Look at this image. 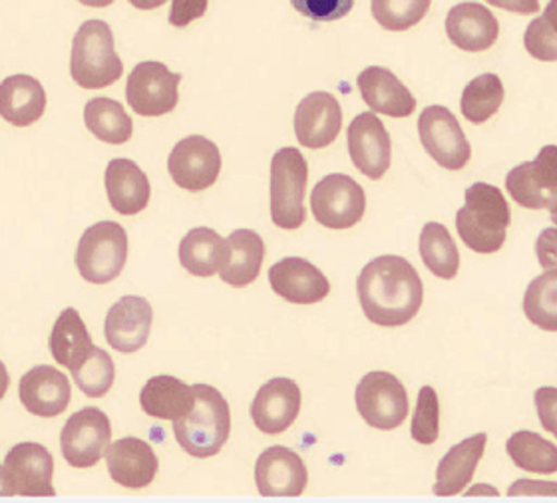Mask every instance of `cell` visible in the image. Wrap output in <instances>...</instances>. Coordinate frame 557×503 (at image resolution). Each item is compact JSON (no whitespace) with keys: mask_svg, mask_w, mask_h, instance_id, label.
<instances>
[{"mask_svg":"<svg viewBox=\"0 0 557 503\" xmlns=\"http://www.w3.org/2000/svg\"><path fill=\"white\" fill-rule=\"evenodd\" d=\"M360 306L364 316L379 327H403L418 315L424 301L422 279L414 265L398 255L372 259L360 271Z\"/></svg>","mask_w":557,"mask_h":503,"instance_id":"6da1fadb","label":"cell"},{"mask_svg":"<svg viewBox=\"0 0 557 503\" xmlns=\"http://www.w3.org/2000/svg\"><path fill=\"white\" fill-rule=\"evenodd\" d=\"M191 388L194 406L174 422L175 440L189 456H215L232 432L230 404L218 388L201 382Z\"/></svg>","mask_w":557,"mask_h":503,"instance_id":"7a4b0ae2","label":"cell"},{"mask_svg":"<svg viewBox=\"0 0 557 503\" xmlns=\"http://www.w3.org/2000/svg\"><path fill=\"white\" fill-rule=\"evenodd\" d=\"M510 223V205L496 186L478 181L466 189V205L456 213V229L468 249L482 255L498 253Z\"/></svg>","mask_w":557,"mask_h":503,"instance_id":"3957f363","label":"cell"},{"mask_svg":"<svg viewBox=\"0 0 557 503\" xmlns=\"http://www.w3.org/2000/svg\"><path fill=\"white\" fill-rule=\"evenodd\" d=\"M124 64L114 48V35L104 21H86L78 28L70 54V76L86 90H102L122 78Z\"/></svg>","mask_w":557,"mask_h":503,"instance_id":"277c9868","label":"cell"},{"mask_svg":"<svg viewBox=\"0 0 557 503\" xmlns=\"http://www.w3.org/2000/svg\"><path fill=\"white\" fill-rule=\"evenodd\" d=\"M309 165L297 148H281L271 160V219L281 229H299L307 219L302 205Z\"/></svg>","mask_w":557,"mask_h":503,"instance_id":"5b68a950","label":"cell"},{"mask_svg":"<svg viewBox=\"0 0 557 503\" xmlns=\"http://www.w3.org/2000/svg\"><path fill=\"white\" fill-rule=\"evenodd\" d=\"M76 267L84 281L106 285L120 277L128 261V234L116 222L94 223L81 237Z\"/></svg>","mask_w":557,"mask_h":503,"instance_id":"8992f818","label":"cell"},{"mask_svg":"<svg viewBox=\"0 0 557 503\" xmlns=\"http://www.w3.org/2000/svg\"><path fill=\"white\" fill-rule=\"evenodd\" d=\"M52 476L54 460L45 445L36 442L12 445L0 468V493L2 498H52L57 495Z\"/></svg>","mask_w":557,"mask_h":503,"instance_id":"52a82bcc","label":"cell"},{"mask_svg":"<svg viewBox=\"0 0 557 503\" xmlns=\"http://www.w3.org/2000/svg\"><path fill=\"white\" fill-rule=\"evenodd\" d=\"M355 402L362 420L374 430H396L407 420V388L391 373L374 370L362 376Z\"/></svg>","mask_w":557,"mask_h":503,"instance_id":"ba28073f","label":"cell"},{"mask_svg":"<svg viewBox=\"0 0 557 503\" xmlns=\"http://www.w3.org/2000/svg\"><path fill=\"white\" fill-rule=\"evenodd\" d=\"M112 440V424L100 408H82L72 414L62 433L60 450L72 468H92L104 457Z\"/></svg>","mask_w":557,"mask_h":503,"instance_id":"9c48e42d","label":"cell"},{"mask_svg":"<svg viewBox=\"0 0 557 503\" xmlns=\"http://www.w3.org/2000/svg\"><path fill=\"white\" fill-rule=\"evenodd\" d=\"M418 136L430 158L444 169L458 172L472 158L465 131L446 105H429L422 110L418 117Z\"/></svg>","mask_w":557,"mask_h":503,"instance_id":"30bf717a","label":"cell"},{"mask_svg":"<svg viewBox=\"0 0 557 503\" xmlns=\"http://www.w3.org/2000/svg\"><path fill=\"white\" fill-rule=\"evenodd\" d=\"M180 83L182 74L170 71L162 62H139L129 72L126 100L138 116H163L174 112L180 102Z\"/></svg>","mask_w":557,"mask_h":503,"instance_id":"8fae6325","label":"cell"},{"mask_svg":"<svg viewBox=\"0 0 557 503\" xmlns=\"http://www.w3.org/2000/svg\"><path fill=\"white\" fill-rule=\"evenodd\" d=\"M367 210L364 189L352 177L331 174L311 191L314 219L329 229H350L362 219Z\"/></svg>","mask_w":557,"mask_h":503,"instance_id":"7c38bea8","label":"cell"},{"mask_svg":"<svg viewBox=\"0 0 557 503\" xmlns=\"http://www.w3.org/2000/svg\"><path fill=\"white\" fill-rule=\"evenodd\" d=\"M168 169L177 188L194 193L209 189L220 177V148L203 136H187L175 143Z\"/></svg>","mask_w":557,"mask_h":503,"instance_id":"4fadbf2b","label":"cell"},{"mask_svg":"<svg viewBox=\"0 0 557 503\" xmlns=\"http://www.w3.org/2000/svg\"><path fill=\"white\" fill-rule=\"evenodd\" d=\"M506 189L525 210H547L557 198V146H546L535 160L513 167L506 177Z\"/></svg>","mask_w":557,"mask_h":503,"instance_id":"5bb4252c","label":"cell"},{"mask_svg":"<svg viewBox=\"0 0 557 503\" xmlns=\"http://www.w3.org/2000/svg\"><path fill=\"white\" fill-rule=\"evenodd\" d=\"M348 153L355 167L369 179H381L393 162V143L381 117L362 112L348 126Z\"/></svg>","mask_w":557,"mask_h":503,"instance_id":"9a60e30c","label":"cell"},{"mask_svg":"<svg viewBox=\"0 0 557 503\" xmlns=\"http://www.w3.org/2000/svg\"><path fill=\"white\" fill-rule=\"evenodd\" d=\"M309 471L299 454L285 445H273L257 457L256 483L263 498H299Z\"/></svg>","mask_w":557,"mask_h":503,"instance_id":"2e32d148","label":"cell"},{"mask_svg":"<svg viewBox=\"0 0 557 503\" xmlns=\"http://www.w3.org/2000/svg\"><path fill=\"white\" fill-rule=\"evenodd\" d=\"M295 136L305 148L321 150L337 140L343 128V110L329 92L305 96L295 112Z\"/></svg>","mask_w":557,"mask_h":503,"instance_id":"e0dca14e","label":"cell"},{"mask_svg":"<svg viewBox=\"0 0 557 503\" xmlns=\"http://www.w3.org/2000/svg\"><path fill=\"white\" fill-rule=\"evenodd\" d=\"M153 311L144 297L126 294L106 315L104 332L108 344L122 354L144 349L150 337Z\"/></svg>","mask_w":557,"mask_h":503,"instance_id":"ac0fdd59","label":"cell"},{"mask_svg":"<svg viewBox=\"0 0 557 503\" xmlns=\"http://www.w3.org/2000/svg\"><path fill=\"white\" fill-rule=\"evenodd\" d=\"M301 412V388L289 378H273L257 390L251 404V418L269 436L285 432Z\"/></svg>","mask_w":557,"mask_h":503,"instance_id":"d6986e66","label":"cell"},{"mask_svg":"<svg viewBox=\"0 0 557 503\" xmlns=\"http://www.w3.org/2000/svg\"><path fill=\"white\" fill-rule=\"evenodd\" d=\"M269 285L293 304L321 303L331 293V282L323 271L302 257H285L269 269Z\"/></svg>","mask_w":557,"mask_h":503,"instance_id":"ffe728a7","label":"cell"},{"mask_svg":"<svg viewBox=\"0 0 557 503\" xmlns=\"http://www.w3.org/2000/svg\"><path fill=\"white\" fill-rule=\"evenodd\" d=\"M106 464L110 478L128 490L148 488L160 468L153 448L132 436L120 438L117 442L110 444L106 452Z\"/></svg>","mask_w":557,"mask_h":503,"instance_id":"44dd1931","label":"cell"},{"mask_svg":"<svg viewBox=\"0 0 557 503\" xmlns=\"http://www.w3.org/2000/svg\"><path fill=\"white\" fill-rule=\"evenodd\" d=\"M21 402L30 414L40 418H54L69 408L70 382L54 366L40 364L21 378Z\"/></svg>","mask_w":557,"mask_h":503,"instance_id":"7402d4cb","label":"cell"},{"mask_svg":"<svg viewBox=\"0 0 557 503\" xmlns=\"http://www.w3.org/2000/svg\"><path fill=\"white\" fill-rule=\"evenodd\" d=\"M446 33L454 47L484 52L498 40V18L480 2H460L446 16Z\"/></svg>","mask_w":557,"mask_h":503,"instance_id":"603a6c76","label":"cell"},{"mask_svg":"<svg viewBox=\"0 0 557 503\" xmlns=\"http://www.w3.org/2000/svg\"><path fill=\"white\" fill-rule=\"evenodd\" d=\"M360 96L374 114L391 117H408L417 110V98L410 95L405 84L383 66H369L360 72Z\"/></svg>","mask_w":557,"mask_h":503,"instance_id":"cb8c5ba5","label":"cell"},{"mask_svg":"<svg viewBox=\"0 0 557 503\" xmlns=\"http://www.w3.org/2000/svg\"><path fill=\"white\" fill-rule=\"evenodd\" d=\"M106 191L112 210L120 215H138L150 203V179L136 162L117 158L106 167Z\"/></svg>","mask_w":557,"mask_h":503,"instance_id":"d4e9b609","label":"cell"},{"mask_svg":"<svg viewBox=\"0 0 557 503\" xmlns=\"http://www.w3.org/2000/svg\"><path fill=\"white\" fill-rule=\"evenodd\" d=\"M47 110V92L33 76L16 74L0 84V116L16 128H28Z\"/></svg>","mask_w":557,"mask_h":503,"instance_id":"484cf974","label":"cell"},{"mask_svg":"<svg viewBox=\"0 0 557 503\" xmlns=\"http://www.w3.org/2000/svg\"><path fill=\"white\" fill-rule=\"evenodd\" d=\"M486 433H476L453 445L436 468V483L432 492L441 498L462 492L476 474L478 464L486 452Z\"/></svg>","mask_w":557,"mask_h":503,"instance_id":"4316f807","label":"cell"},{"mask_svg":"<svg viewBox=\"0 0 557 503\" xmlns=\"http://www.w3.org/2000/svg\"><path fill=\"white\" fill-rule=\"evenodd\" d=\"M230 241L209 227H196L180 243V263L194 277H213L227 265Z\"/></svg>","mask_w":557,"mask_h":503,"instance_id":"83f0119b","label":"cell"},{"mask_svg":"<svg viewBox=\"0 0 557 503\" xmlns=\"http://www.w3.org/2000/svg\"><path fill=\"white\" fill-rule=\"evenodd\" d=\"M139 406L151 418L175 422L194 406V388L175 376H153L139 392Z\"/></svg>","mask_w":557,"mask_h":503,"instance_id":"f1b7e54d","label":"cell"},{"mask_svg":"<svg viewBox=\"0 0 557 503\" xmlns=\"http://www.w3.org/2000/svg\"><path fill=\"white\" fill-rule=\"evenodd\" d=\"M230 259L221 269V281L232 287H247L256 281L263 267L265 243L253 229H235L230 237Z\"/></svg>","mask_w":557,"mask_h":503,"instance_id":"f546056e","label":"cell"},{"mask_svg":"<svg viewBox=\"0 0 557 503\" xmlns=\"http://www.w3.org/2000/svg\"><path fill=\"white\" fill-rule=\"evenodd\" d=\"M48 347L52 359L69 370H74L88 359L94 349L92 337L76 309L70 306L60 313L50 332Z\"/></svg>","mask_w":557,"mask_h":503,"instance_id":"4dcf8cb0","label":"cell"},{"mask_svg":"<svg viewBox=\"0 0 557 503\" xmlns=\"http://www.w3.org/2000/svg\"><path fill=\"white\" fill-rule=\"evenodd\" d=\"M420 257L426 269L438 279L450 281L460 269V253L454 243L453 235L442 223L430 222L420 234Z\"/></svg>","mask_w":557,"mask_h":503,"instance_id":"1f68e13d","label":"cell"},{"mask_svg":"<svg viewBox=\"0 0 557 503\" xmlns=\"http://www.w3.org/2000/svg\"><path fill=\"white\" fill-rule=\"evenodd\" d=\"M86 128L110 146L126 143L134 134V124L124 105L112 98H94L84 108Z\"/></svg>","mask_w":557,"mask_h":503,"instance_id":"d6a6232c","label":"cell"},{"mask_svg":"<svg viewBox=\"0 0 557 503\" xmlns=\"http://www.w3.org/2000/svg\"><path fill=\"white\" fill-rule=\"evenodd\" d=\"M506 452L523 471L546 476L557 471V445L547 442L540 433L530 430L511 433L506 442Z\"/></svg>","mask_w":557,"mask_h":503,"instance_id":"836d02e7","label":"cell"},{"mask_svg":"<svg viewBox=\"0 0 557 503\" xmlns=\"http://www.w3.org/2000/svg\"><path fill=\"white\" fill-rule=\"evenodd\" d=\"M523 313L535 327L557 332V269L546 271L530 282L523 297Z\"/></svg>","mask_w":557,"mask_h":503,"instance_id":"e575fe53","label":"cell"},{"mask_svg":"<svg viewBox=\"0 0 557 503\" xmlns=\"http://www.w3.org/2000/svg\"><path fill=\"white\" fill-rule=\"evenodd\" d=\"M504 84L496 74H482L465 88L460 108L468 122L484 124L494 116L504 102Z\"/></svg>","mask_w":557,"mask_h":503,"instance_id":"d590c367","label":"cell"},{"mask_svg":"<svg viewBox=\"0 0 557 503\" xmlns=\"http://www.w3.org/2000/svg\"><path fill=\"white\" fill-rule=\"evenodd\" d=\"M72 378L88 399H102L114 387L116 366L108 352L94 347L88 359L72 370Z\"/></svg>","mask_w":557,"mask_h":503,"instance_id":"8d00e7d4","label":"cell"},{"mask_svg":"<svg viewBox=\"0 0 557 503\" xmlns=\"http://www.w3.org/2000/svg\"><path fill=\"white\" fill-rule=\"evenodd\" d=\"M430 4L432 0H372L371 11L384 30L405 33L426 16Z\"/></svg>","mask_w":557,"mask_h":503,"instance_id":"74e56055","label":"cell"},{"mask_svg":"<svg viewBox=\"0 0 557 503\" xmlns=\"http://www.w3.org/2000/svg\"><path fill=\"white\" fill-rule=\"evenodd\" d=\"M523 47L535 60L557 62V0H549L544 14L528 24Z\"/></svg>","mask_w":557,"mask_h":503,"instance_id":"f35d334b","label":"cell"},{"mask_svg":"<svg viewBox=\"0 0 557 503\" xmlns=\"http://www.w3.org/2000/svg\"><path fill=\"white\" fill-rule=\"evenodd\" d=\"M412 440L422 445H432L441 436V402L432 387H422L418 392L417 408L410 424Z\"/></svg>","mask_w":557,"mask_h":503,"instance_id":"ab89813d","label":"cell"},{"mask_svg":"<svg viewBox=\"0 0 557 503\" xmlns=\"http://www.w3.org/2000/svg\"><path fill=\"white\" fill-rule=\"evenodd\" d=\"M293 9L314 23H333L352 11L355 0H290Z\"/></svg>","mask_w":557,"mask_h":503,"instance_id":"60d3db41","label":"cell"},{"mask_svg":"<svg viewBox=\"0 0 557 503\" xmlns=\"http://www.w3.org/2000/svg\"><path fill=\"white\" fill-rule=\"evenodd\" d=\"M535 410L544 430L557 438V388L542 387L535 390Z\"/></svg>","mask_w":557,"mask_h":503,"instance_id":"b9f144b4","label":"cell"},{"mask_svg":"<svg viewBox=\"0 0 557 503\" xmlns=\"http://www.w3.org/2000/svg\"><path fill=\"white\" fill-rule=\"evenodd\" d=\"M208 4L209 0H174L170 11V24L175 28H186L206 14Z\"/></svg>","mask_w":557,"mask_h":503,"instance_id":"7bdbcfd3","label":"cell"},{"mask_svg":"<svg viewBox=\"0 0 557 503\" xmlns=\"http://www.w3.org/2000/svg\"><path fill=\"white\" fill-rule=\"evenodd\" d=\"M535 255L544 269H557V227H547L540 234L535 241Z\"/></svg>","mask_w":557,"mask_h":503,"instance_id":"ee69618b","label":"cell"},{"mask_svg":"<svg viewBox=\"0 0 557 503\" xmlns=\"http://www.w3.org/2000/svg\"><path fill=\"white\" fill-rule=\"evenodd\" d=\"M508 495H557V483L554 481H516Z\"/></svg>","mask_w":557,"mask_h":503,"instance_id":"f6af8a7d","label":"cell"},{"mask_svg":"<svg viewBox=\"0 0 557 503\" xmlns=\"http://www.w3.org/2000/svg\"><path fill=\"white\" fill-rule=\"evenodd\" d=\"M486 2L496 9L516 12V14H535L540 11V0H486Z\"/></svg>","mask_w":557,"mask_h":503,"instance_id":"bcb514c9","label":"cell"},{"mask_svg":"<svg viewBox=\"0 0 557 503\" xmlns=\"http://www.w3.org/2000/svg\"><path fill=\"white\" fill-rule=\"evenodd\" d=\"M168 0H129L132 7H136L138 11H156L163 7Z\"/></svg>","mask_w":557,"mask_h":503,"instance_id":"7dc6e473","label":"cell"},{"mask_svg":"<svg viewBox=\"0 0 557 503\" xmlns=\"http://www.w3.org/2000/svg\"><path fill=\"white\" fill-rule=\"evenodd\" d=\"M78 2L86 7H92V9H104V7H110L114 0H78Z\"/></svg>","mask_w":557,"mask_h":503,"instance_id":"c3c4849f","label":"cell"},{"mask_svg":"<svg viewBox=\"0 0 557 503\" xmlns=\"http://www.w3.org/2000/svg\"><path fill=\"white\" fill-rule=\"evenodd\" d=\"M547 210H549V215H552V223H556L557 225V198L549 203V208H547Z\"/></svg>","mask_w":557,"mask_h":503,"instance_id":"681fc988","label":"cell"}]
</instances>
